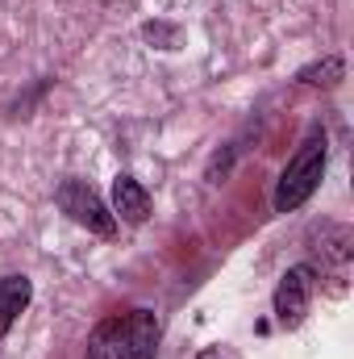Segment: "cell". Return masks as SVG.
Instances as JSON below:
<instances>
[{"instance_id": "cell-6", "label": "cell", "mask_w": 354, "mask_h": 359, "mask_svg": "<svg viewBox=\"0 0 354 359\" xmlns=\"http://www.w3.org/2000/svg\"><path fill=\"white\" fill-rule=\"evenodd\" d=\"M29 280L25 276H4L0 280V334H8V326L21 318V309L29 305Z\"/></svg>"}, {"instance_id": "cell-4", "label": "cell", "mask_w": 354, "mask_h": 359, "mask_svg": "<svg viewBox=\"0 0 354 359\" xmlns=\"http://www.w3.org/2000/svg\"><path fill=\"white\" fill-rule=\"evenodd\" d=\"M309 297H313V271L292 268L275 288V318H279V326L296 330L304 322V313H309Z\"/></svg>"}, {"instance_id": "cell-7", "label": "cell", "mask_w": 354, "mask_h": 359, "mask_svg": "<svg viewBox=\"0 0 354 359\" xmlns=\"http://www.w3.org/2000/svg\"><path fill=\"white\" fill-rule=\"evenodd\" d=\"M304 84H338L342 80V59H325V63H313L300 72Z\"/></svg>"}, {"instance_id": "cell-5", "label": "cell", "mask_w": 354, "mask_h": 359, "mask_svg": "<svg viewBox=\"0 0 354 359\" xmlns=\"http://www.w3.org/2000/svg\"><path fill=\"white\" fill-rule=\"evenodd\" d=\"M113 209H117V217L138 226V222L150 217V196H146V188L134 176H117L113 180Z\"/></svg>"}, {"instance_id": "cell-2", "label": "cell", "mask_w": 354, "mask_h": 359, "mask_svg": "<svg viewBox=\"0 0 354 359\" xmlns=\"http://www.w3.org/2000/svg\"><path fill=\"white\" fill-rule=\"evenodd\" d=\"M321 176H325V134H313V138L296 151V159L283 168L279 188H275V209H279V213L300 209V205L317 192Z\"/></svg>"}, {"instance_id": "cell-1", "label": "cell", "mask_w": 354, "mask_h": 359, "mask_svg": "<svg viewBox=\"0 0 354 359\" xmlns=\"http://www.w3.org/2000/svg\"><path fill=\"white\" fill-rule=\"evenodd\" d=\"M159 318L150 309H129L96 326L88 339V359H155Z\"/></svg>"}, {"instance_id": "cell-3", "label": "cell", "mask_w": 354, "mask_h": 359, "mask_svg": "<svg viewBox=\"0 0 354 359\" xmlns=\"http://www.w3.org/2000/svg\"><path fill=\"white\" fill-rule=\"evenodd\" d=\"M59 205H63V213H71L80 226H88V230H96V234H113L117 230V222H113V213L100 205V196L92 192L84 180H67L63 188H59Z\"/></svg>"}]
</instances>
